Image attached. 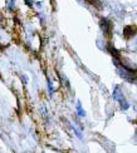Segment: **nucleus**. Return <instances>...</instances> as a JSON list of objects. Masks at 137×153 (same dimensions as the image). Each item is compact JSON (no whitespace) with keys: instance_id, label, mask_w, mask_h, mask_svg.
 <instances>
[{"instance_id":"f257e3e1","label":"nucleus","mask_w":137,"mask_h":153,"mask_svg":"<svg viewBox=\"0 0 137 153\" xmlns=\"http://www.w3.org/2000/svg\"><path fill=\"white\" fill-rule=\"evenodd\" d=\"M113 99L117 101V102H120L121 99H123L122 92H121V89H120L118 85H115V89H113Z\"/></svg>"},{"instance_id":"f03ea898","label":"nucleus","mask_w":137,"mask_h":153,"mask_svg":"<svg viewBox=\"0 0 137 153\" xmlns=\"http://www.w3.org/2000/svg\"><path fill=\"white\" fill-rule=\"evenodd\" d=\"M101 29L104 31V33H108L109 30H111V23H109L108 19H102L101 20Z\"/></svg>"},{"instance_id":"7ed1b4c3","label":"nucleus","mask_w":137,"mask_h":153,"mask_svg":"<svg viewBox=\"0 0 137 153\" xmlns=\"http://www.w3.org/2000/svg\"><path fill=\"white\" fill-rule=\"evenodd\" d=\"M77 113H78V116L79 117H86V112H84L83 108H82L80 102H77Z\"/></svg>"},{"instance_id":"20e7f679","label":"nucleus","mask_w":137,"mask_h":153,"mask_svg":"<svg viewBox=\"0 0 137 153\" xmlns=\"http://www.w3.org/2000/svg\"><path fill=\"white\" fill-rule=\"evenodd\" d=\"M120 104H121V109H122V110H127L128 108H130V103L127 102L124 98L120 101Z\"/></svg>"},{"instance_id":"39448f33","label":"nucleus","mask_w":137,"mask_h":153,"mask_svg":"<svg viewBox=\"0 0 137 153\" xmlns=\"http://www.w3.org/2000/svg\"><path fill=\"white\" fill-rule=\"evenodd\" d=\"M48 89H49V97H53V92H54V89H53V85H52V80L48 79Z\"/></svg>"},{"instance_id":"423d86ee","label":"nucleus","mask_w":137,"mask_h":153,"mask_svg":"<svg viewBox=\"0 0 137 153\" xmlns=\"http://www.w3.org/2000/svg\"><path fill=\"white\" fill-rule=\"evenodd\" d=\"M73 131H74V133L77 134V137H78V138H80V139H82V133H80V132L78 131V129H77L76 127H73Z\"/></svg>"},{"instance_id":"0eeeda50","label":"nucleus","mask_w":137,"mask_h":153,"mask_svg":"<svg viewBox=\"0 0 137 153\" xmlns=\"http://www.w3.org/2000/svg\"><path fill=\"white\" fill-rule=\"evenodd\" d=\"M14 4H15V0H11V1H10V4H9V10H11V9H13V6H14Z\"/></svg>"},{"instance_id":"6e6552de","label":"nucleus","mask_w":137,"mask_h":153,"mask_svg":"<svg viewBox=\"0 0 137 153\" xmlns=\"http://www.w3.org/2000/svg\"><path fill=\"white\" fill-rule=\"evenodd\" d=\"M23 82H24V83H28V78H27L25 75H23Z\"/></svg>"}]
</instances>
